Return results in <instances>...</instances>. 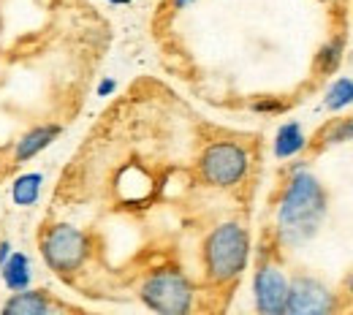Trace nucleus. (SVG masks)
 <instances>
[{
	"label": "nucleus",
	"mask_w": 353,
	"mask_h": 315,
	"mask_svg": "<svg viewBox=\"0 0 353 315\" xmlns=\"http://www.w3.org/2000/svg\"><path fill=\"white\" fill-rule=\"evenodd\" d=\"M326 215V190L310 172H296L277 210V234L285 245H302L312 239Z\"/></svg>",
	"instance_id": "1"
},
{
	"label": "nucleus",
	"mask_w": 353,
	"mask_h": 315,
	"mask_svg": "<svg viewBox=\"0 0 353 315\" xmlns=\"http://www.w3.org/2000/svg\"><path fill=\"white\" fill-rule=\"evenodd\" d=\"M250 256V236L239 223L218 225L207 245H204V261H207V274L215 283H231L236 280Z\"/></svg>",
	"instance_id": "2"
},
{
	"label": "nucleus",
	"mask_w": 353,
	"mask_h": 315,
	"mask_svg": "<svg viewBox=\"0 0 353 315\" xmlns=\"http://www.w3.org/2000/svg\"><path fill=\"white\" fill-rule=\"evenodd\" d=\"M141 299L150 310L163 315H182L193 305V288L185 280V274L174 270L155 272L144 285H141Z\"/></svg>",
	"instance_id": "3"
},
{
	"label": "nucleus",
	"mask_w": 353,
	"mask_h": 315,
	"mask_svg": "<svg viewBox=\"0 0 353 315\" xmlns=\"http://www.w3.org/2000/svg\"><path fill=\"white\" fill-rule=\"evenodd\" d=\"M88 236L74 225H52L41 239L44 261L54 272H77L88 258Z\"/></svg>",
	"instance_id": "4"
},
{
	"label": "nucleus",
	"mask_w": 353,
	"mask_h": 315,
	"mask_svg": "<svg viewBox=\"0 0 353 315\" xmlns=\"http://www.w3.org/2000/svg\"><path fill=\"white\" fill-rule=\"evenodd\" d=\"M250 158L245 152V147L234 144V141H215L204 150L201 155V177L215 185V187H231L248 174Z\"/></svg>",
	"instance_id": "5"
},
{
	"label": "nucleus",
	"mask_w": 353,
	"mask_h": 315,
	"mask_svg": "<svg viewBox=\"0 0 353 315\" xmlns=\"http://www.w3.org/2000/svg\"><path fill=\"white\" fill-rule=\"evenodd\" d=\"M334 310V294L315 277H294L288 283L285 313L291 315H321Z\"/></svg>",
	"instance_id": "6"
},
{
	"label": "nucleus",
	"mask_w": 353,
	"mask_h": 315,
	"mask_svg": "<svg viewBox=\"0 0 353 315\" xmlns=\"http://www.w3.org/2000/svg\"><path fill=\"white\" fill-rule=\"evenodd\" d=\"M253 291H256V307L266 315L285 313V296H288V280L280 272V267L264 261L256 277H253Z\"/></svg>",
	"instance_id": "7"
},
{
	"label": "nucleus",
	"mask_w": 353,
	"mask_h": 315,
	"mask_svg": "<svg viewBox=\"0 0 353 315\" xmlns=\"http://www.w3.org/2000/svg\"><path fill=\"white\" fill-rule=\"evenodd\" d=\"M52 310V305L46 302V296L41 291H17V296H11L6 305H3V313L6 315H46Z\"/></svg>",
	"instance_id": "8"
},
{
	"label": "nucleus",
	"mask_w": 353,
	"mask_h": 315,
	"mask_svg": "<svg viewBox=\"0 0 353 315\" xmlns=\"http://www.w3.org/2000/svg\"><path fill=\"white\" fill-rule=\"evenodd\" d=\"M60 134L57 125H41V128H33L30 134L22 136V141L17 144V161H30L36 158L41 150H46Z\"/></svg>",
	"instance_id": "9"
},
{
	"label": "nucleus",
	"mask_w": 353,
	"mask_h": 315,
	"mask_svg": "<svg viewBox=\"0 0 353 315\" xmlns=\"http://www.w3.org/2000/svg\"><path fill=\"white\" fill-rule=\"evenodd\" d=\"M3 280L11 291H22L28 288L30 283V264H28V256L22 253H11V258L3 261Z\"/></svg>",
	"instance_id": "10"
},
{
	"label": "nucleus",
	"mask_w": 353,
	"mask_h": 315,
	"mask_svg": "<svg viewBox=\"0 0 353 315\" xmlns=\"http://www.w3.org/2000/svg\"><path fill=\"white\" fill-rule=\"evenodd\" d=\"M305 147V134L299 128V123H285L280 125L277 139H274V155L277 158H291Z\"/></svg>",
	"instance_id": "11"
},
{
	"label": "nucleus",
	"mask_w": 353,
	"mask_h": 315,
	"mask_svg": "<svg viewBox=\"0 0 353 315\" xmlns=\"http://www.w3.org/2000/svg\"><path fill=\"white\" fill-rule=\"evenodd\" d=\"M41 182L44 177L41 174H22L19 180L14 182V187H11V199H14V204L17 207H30V204H36L39 201V193H41Z\"/></svg>",
	"instance_id": "12"
},
{
	"label": "nucleus",
	"mask_w": 353,
	"mask_h": 315,
	"mask_svg": "<svg viewBox=\"0 0 353 315\" xmlns=\"http://www.w3.org/2000/svg\"><path fill=\"white\" fill-rule=\"evenodd\" d=\"M326 109H343V106H348V103H353V79H337L332 88H329V92H326Z\"/></svg>",
	"instance_id": "13"
},
{
	"label": "nucleus",
	"mask_w": 353,
	"mask_h": 315,
	"mask_svg": "<svg viewBox=\"0 0 353 315\" xmlns=\"http://www.w3.org/2000/svg\"><path fill=\"white\" fill-rule=\"evenodd\" d=\"M343 49H345L343 39H334V41L321 46V52H318V71H323V74L337 71V65L343 60Z\"/></svg>",
	"instance_id": "14"
},
{
	"label": "nucleus",
	"mask_w": 353,
	"mask_h": 315,
	"mask_svg": "<svg viewBox=\"0 0 353 315\" xmlns=\"http://www.w3.org/2000/svg\"><path fill=\"white\" fill-rule=\"evenodd\" d=\"M321 139H323L326 144H343V141H351L353 139V117L332 120V123L321 131Z\"/></svg>",
	"instance_id": "15"
},
{
	"label": "nucleus",
	"mask_w": 353,
	"mask_h": 315,
	"mask_svg": "<svg viewBox=\"0 0 353 315\" xmlns=\"http://www.w3.org/2000/svg\"><path fill=\"white\" fill-rule=\"evenodd\" d=\"M112 90H114V82H112V79H106V82H101V88H98V95H109Z\"/></svg>",
	"instance_id": "16"
},
{
	"label": "nucleus",
	"mask_w": 353,
	"mask_h": 315,
	"mask_svg": "<svg viewBox=\"0 0 353 315\" xmlns=\"http://www.w3.org/2000/svg\"><path fill=\"white\" fill-rule=\"evenodd\" d=\"M8 250H11V247H8V242H3V245H0V264L8 258Z\"/></svg>",
	"instance_id": "17"
},
{
	"label": "nucleus",
	"mask_w": 353,
	"mask_h": 315,
	"mask_svg": "<svg viewBox=\"0 0 353 315\" xmlns=\"http://www.w3.org/2000/svg\"><path fill=\"white\" fill-rule=\"evenodd\" d=\"M190 3H196V0H174V8H185V6H190Z\"/></svg>",
	"instance_id": "18"
},
{
	"label": "nucleus",
	"mask_w": 353,
	"mask_h": 315,
	"mask_svg": "<svg viewBox=\"0 0 353 315\" xmlns=\"http://www.w3.org/2000/svg\"><path fill=\"white\" fill-rule=\"evenodd\" d=\"M345 285H348V294L353 296V272H351V277H348V283H345Z\"/></svg>",
	"instance_id": "19"
},
{
	"label": "nucleus",
	"mask_w": 353,
	"mask_h": 315,
	"mask_svg": "<svg viewBox=\"0 0 353 315\" xmlns=\"http://www.w3.org/2000/svg\"><path fill=\"white\" fill-rule=\"evenodd\" d=\"M109 3H114V6H125V3H131V0H109Z\"/></svg>",
	"instance_id": "20"
}]
</instances>
